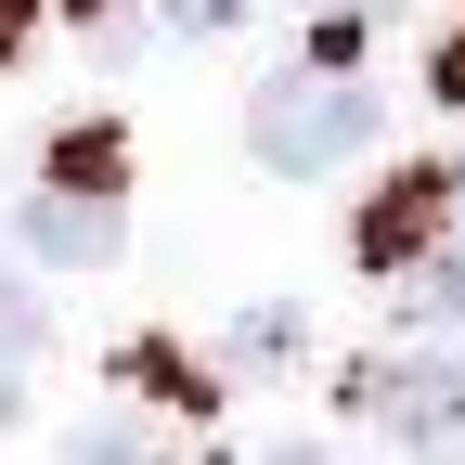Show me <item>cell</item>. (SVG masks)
I'll list each match as a JSON object with an SVG mask.
<instances>
[{
	"mask_svg": "<svg viewBox=\"0 0 465 465\" xmlns=\"http://www.w3.org/2000/svg\"><path fill=\"white\" fill-rule=\"evenodd\" d=\"M375 143V91L349 78V65H298V78H272L246 104V155L259 168H298V182H323V168H349Z\"/></svg>",
	"mask_w": 465,
	"mask_h": 465,
	"instance_id": "obj_1",
	"label": "cell"
},
{
	"mask_svg": "<svg viewBox=\"0 0 465 465\" xmlns=\"http://www.w3.org/2000/svg\"><path fill=\"white\" fill-rule=\"evenodd\" d=\"M14 232H26L52 272H91V259H116V143H104V130H78L65 155L39 168V194L14 207Z\"/></svg>",
	"mask_w": 465,
	"mask_h": 465,
	"instance_id": "obj_2",
	"label": "cell"
},
{
	"mask_svg": "<svg viewBox=\"0 0 465 465\" xmlns=\"http://www.w3.org/2000/svg\"><path fill=\"white\" fill-rule=\"evenodd\" d=\"M349 401L414 440V452H465V362H440V349H414V362H349Z\"/></svg>",
	"mask_w": 465,
	"mask_h": 465,
	"instance_id": "obj_3",
	"label": "cell"
},
{
	"mask_svg": "<svg viewBox=\"0 0 465 465\" xmlns=\"http://www.w3.org/2000/svg\"><path fill=\"white\" fill-rule=\"evenodd\" d=\"M452 207H465V182H452V168H401V182L362 207V232H349V246H362L375 272H401V259L427 272V246L452 232Z\"/></svg>",
	"mask_w": 465,
	"mask_h": 465,
	"instance_id": "obj_4",
	"label": "cell"
},
{
	"mask_svg": "<svg viewBox=\"0 0 465 465\" xmlns=\"http://www.w3.org/2000/svg\"><path fill=\"white\" fill-rule=\"evenodd\" d=\"M414 323H465V207H452V232H440L427 272H414Z\"/></svg>",
	"mask_w": 465,
	"mask_h": 465,
	"instance_id": "obj_5",
	"label": "cell"
},
{
	"mask_svg": "<svg viewBox=\"0 0 465 465\" xmlns=\"http://www.w3.org/2000/svg\"><path fill=\"white\" fill-rule=\"evenodd\" d=\"M65 465H182L168 440H143V427H78V452Z\"/></svg>",
	"mask_w": 465,
	"mask_h": 465,
	"instance_id": "obj_6",
	"label": "cell"
},
{
	"mask_svg": "<svg viewBox=\"0 0 465 465\" xmlns=\"http://www.w3.org/2000/svg\"><path fill=\"white\" fill-rule=\"evenodd\" d=\"M259 0H155V26H182V39H220V26H246Z\"/></svg>",
	"mask_w": 465,
	"mask_h": 465,
	"instance_id": "obj_7",
	"label": "cell"
},
{
	"mask_svg": "<svg viewBox=\"0 0 465 465\" xmlns=\"http://www.w3.org/2000/svg\"><path fill=\"white\" fill-rule=\"evenodd\" d=\"M26 349H39V298L0 272V362H26Z\"/></svg>",
	"mask_w": 465,
	"mask_h": 465,
	"instance_id": "obj_8",
	"label": "cell"
},
{
	"mask_svg": "<svg viewBox=\"0 0 465 465\" xmlns=\"http://www.w3.org/2000/svg\"><path fill=\"white\" fill-rule=\"evenodd\" d=\"M427 78H440V104H465V39H440V52H427Z\"/></svg>",
	"mask_w": 465,
	"mask_h": 465,
	"instance_id": "obj_9",
	"label": "cell"
},
{
	"mask_svg": "<svg viewBox=\"0 0 465 465\" xmlns=\"http://www.w3.org/2000/svg\"><path fill=\"white\" fill-rule=\"evenodd\" d=\"M26 14H39V0H0V52H14V39H26Z\"/></svg>",
	"mask_w": 465,
	"mask_h": 465,
	"instance_id": "obj_10",
	"label": "cell"
},
{
	"mask_svg": "<svg viewBox=\"0 0 465 465\" xmlns=\"http://www.w3.org/2000/svg\"><path fill=\"white\" fill-rule=\"evenodd\" d=\"M259 465H336V452H311V440H284V452H259Z\"/></svg>",
	"mask_w": 465,
	"mask_h": 465,
	"instance_id": "obj_11",
	"label": "cell"
},
{
	"mask_svg": "<svg viewBox=\"0 0 465 465\" xmlns=\"http://www.w3.org/2000/svg\"><path fill=\"white\" fill-rule=\"evenodd\" d=\"M323 14H336V26H349V14H388V0H323Z\"/></svg>",
	"mask_w": 465,
	"mask_h": 465,
	"instance_id": "obj_12",
	"label": "cell"
},
{
	"mask_svg": "<svg viewBox=\"0 0 465 465\" xmlns=\"http://www.w3.org/2000/svg\"><path fill=\"white\" fill-rule=\"evenodd\" d=\"M65 14H78V26H104V14H116V0H65Z\"/></svg>",
	"mask_w": 465,
	"mask_h": 465,
	"instance_id": "obj_13",
	"label": "cell"
},
{
	"mask_svg": "<svg viewBox=\"0 0 465 465\" xmlns=\"http://www.w3.org/2000/svg\"><path fill=\"white\" fill-rule=\"evenodd\" d=\"M0 427H14V362H0Z\"/></svg>",
	"mask_w": 465,
	"mask_h": 465,
	"instance_id": "obj_14",
	"label": "cell"
}]
</instances>
